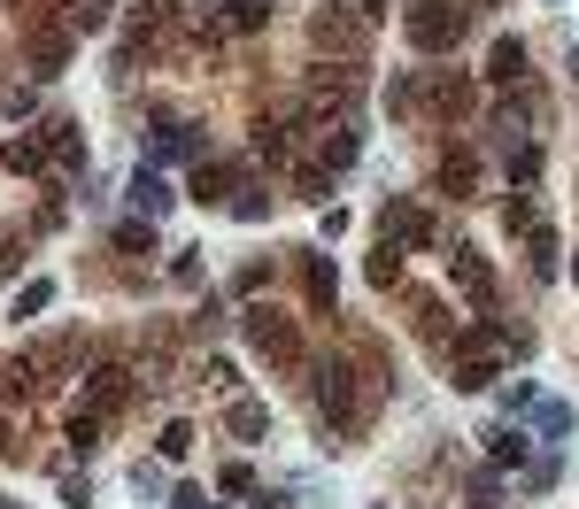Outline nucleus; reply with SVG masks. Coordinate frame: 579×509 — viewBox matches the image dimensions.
Segmentation results:
<instances>
[{
  "label": "nucleus",
  "mask_w": 579,
  "mask_h": 509,
  "mask_svg": "<svg viewBox=\"0 0 579 509\" xmlns=\"http://www.w3.org/2000/svg\"><path fill=\"white\" fill-rule=\"evenodd\" d=\"M62 509H94V479H62Z\"/></svg>",
  "instance_id": "ea45409f"
},
{
  "label": "nucleus",
  "mask_w": 579,
  "mask_h": 509,
  "mask_svg": "<svg viewBox=\"0 0 579 509\" xmlns=\"http://www.w3.org/2000/svg\"><path fill=\"white\" fill-rule=\"evenodd\" d=\"M171 201H178V194H171V178H162L155 162H139V170H132V209H139V216L155 224V216L171 209Z\"/></svg>",
  "instance_id": "4468645a"
},
{
  "label": "nucleus",
  "mask_w": 579,
  "mask_h": 509,
  "mask_svg": "<svg viewBox=\"0 0 579 509\" xmlns=\"http://www.w3.org/2000/svg\"><path fill=\"white\" fill-rule=\"evenodd\" d=\"M356 94H364V77H356V62H341V70L324 62V70L309 77V101H317V109H348Z\"/></svg>",
  "instance_id": "9d476101"
},
{
  "label": "nucleus",
  "mask_w": 579,
  "mask_h": 509,
  "mask_svg": "<svg viewBox=\"0 0 579 509\" xmlns=\"http://www.w3.org/2000/svg\"><path fill=\"white\" fill-rule=\"evenodd\" d=\"M503 224H510V232H518V224H526V232H533V224H541V209H533V194H518V201H510V209H503Z\"/></svg>",
  "instance_id": "58836bf2"
},
{
  "label": "nucleus",
  "mask_w": 579,
  "mask_h": 509,
  "mask_svg": "<svg viewBox=\"0 0 579 509\" xmlns=\"http://www.w3.org/2000/svg\"><path fill=\"white\" fill-rule=\"evenodd\" d=\"M486 463L494 471H526V456H533V433H526V424H486Z\"/></svg>",
  "instance_id": "6e6552de"
},
{
  "label": "nucleus",
  "mask_w": 579,
  "mask_h": 509,
  "mask_svg": "<svg viewBox=\"0 0 579 509\" xmlns=\"http://www.w3.org/2000/svg\"><path fill=\"white\" fill-rule=\"evenodd\" d=\"M309 39H317V54H364L371 24H364V16H348V9H324V16L309 24Z\"/></svg>",
  "instance_id": "423d86ee"
},
{
  "label": "nucleus",
  "mask_w": 579,
  "mask_h": 509,
  "mask_svg": "<svg viewBox=\"0 0 579 509\" xmlns=\"http://www.w3.org/2000/svg\"><path fill=\"white\" fill-rule=\"evenodd\" d=\"M518 486H526V494H541V486H556V456H541V463H526V471H518Z\"/></svg>",
  "instance_id": "e433bc0d"
},
{
  "label": "nucleus",
  "mask_w": 579,
  "mask_h": 509,
  "mask_svg": "<svg viewBox=\"0 0 579 509\" xmlns=\"http://www.w3.org/2000/svg\"><path fill=\"white\" fill-rule=\"evenodd\" d=\"M418 109H433V116H471V109H479V94H471V77L426 70V77H418Z\"/></svg>",
  "instance_id": "39448f33"
},
{
  "label": "nucleus",
  "mask_w": 579,
  "mask_h": 509,
  "mask_svg": "<svg viewBox=\"0 0 579 509\" xmlns=\"http://www.w3.org/2000/svg\"><path fill=\"white\" fill-rule=\"evenodd\" d=\"M402 32H409V47H418V54H456L464 32H471V9H464V0H409Z\"/></svg>",
  "instance_id": "f03ea898"
},
{
  "label": "nucleus",
  "mask_w": 579,
  "mask_h": 509,
  "mask_svg": "<svg viewBox=\"0 0 579 509\" xmlns=\"http://www.w3.org/2000/svg\"><path fill=\"white\" fill-rule=\"evenodd\" d=\"M309 401H317V417L333 424L341 440L364 433V394H356V371H348V363H317V371H309Z\"/></svg>",
  "instance_id": "7ed1b4c3"
},
{
  "label": "nucleus",
  "mask_w": 579,
  "mask_h": 509,
  "mask_svg": "<svg viewBox=\"0 0 579 509\" xmlns=\"http://www.w3.org/2000/svg\"><path fill=\"white\" fill-rule=\"evenodd\" d=\"M533 178H541V147L526 139V147H510V186H518V194H533Z\"/></svg>",
  "instance_id": "a878e982"
},
{
  "label": "nucleus",
  "mask_w": 579,
  "mask_h": 509,
  "mask_svg": "<svg viewBox=\"0 0 579 509\" xmlns=\"http://www.w3.org/2000/svg\"><path fill=\"white\" fill-rule=\"evenodd\" d=\"M39 147H47V154H62L70 170H77V162H86V147H77V124H62V116H54V124L39 132Z\"/></svg>",
  "instance_id": "393cba45"
},
{
  "label": "nucleus",
  "mask_w": 579,
  "mask_h": 509,
  "mask_svg": "<svg viewBox=\"0 0 579 509\" xmlns=\"http://www.w3.org/2000/svg\"><path fill=\"white\" fill-rule=\"evenodd\" d=\"M47 301H54V278H32V286H24V294H16V301H9V316H16V324H24V316H39V309H47Z\"/></svg>",
  "instance_id": "bb28decb"
},
{
  "label": "nucleus",
  "mask_w": 579,
  "mask_h": 509,
  "mask_svg": "<svg viewBox=\"0 0 579 509\" xmlns=\"http://www.w3.org/2000/svg\"><path fill=\"white\" fill-rule=\"evenodd\" d=\"M0 448H9V424H0Z\"/></svg>",
  "instance_id": "c03bdc74"
},
{
  "label": "nucleus",
  "mask_w": 579,
  "mask_h": 509,
  "mask_svg": "<svg viewBox=\"0 0 579 509\" xmlns=\"http://www.w3.org/2000/svg\"><path fill=\"white\" fill-rule=\"evenodd\" d=\"M448 286L464 294L471 316H494V301H503V286H494V263L479 247H448Z\"/></svg>",
  "instance_id": "20e7f679"
},
{
  "label": "nucleus",
  "mask_w": 579,
  "mask_h": 509,
  "mask_svg": "<svg viewBox=\"0 0 579 509\" xmlns=\"http://www.w3.org/2000/svg\"><path fill=\"white\" fill-rule=\"evenodd\" d=\"M294 194H301V201H333V170H301Z\"/></svg>",
  "instance_id": "f704fd0d"
},
{
  "label": "nucleus",
  "mask_w": 579,
  "mask_h": 509,
  "mask_svg": "<svg viewBox=\"0 0 579 509\" xmlns=\"http://www.w3.org/2000/svg\"><path fill=\"white\" fill-rule=\"evenodd\" d=\"M155 448H162V463H178V456L194 448V424H162V440H155Z\"/></svg>",
  "instance_id": "72a5a7b5"
},
{
  "label": "nucleus",
  "mask_w": 579,
  "mask_h": 509,
  "mask_svg": "<svg viewBox=\"0 0 579 509\" xmlns=\"http://www.w3.org/2000/svg\"><path fill=\"white\" fill-rule=\"evenodd\" d=\"M471 509H503V479H494V471H471Z\"/></svg>",
  "instance_id": "7c9ffc66"
},
{
  "label": "nucleus",
  "mask_w": 579,
  "mask_h": 509,
  "mask_svg": "<svg viewBox=\"0 0 579 509\" xmlns=\"http://www.w3.org/2000/svg\"><path fill=\"white\" fill-rule=\"evenodd\" d=\"M124 394H132V371H124V363H94V371H86V409L116 417V409H124Z\"/></svg>",
  "instance_id": "1a4fd4ad"
},
{
  "label": "nucleus",
  "mask_w": 579,
  "mask_h": 509,
  "mask_svg": "<svg viewBox=\"0 0 579 509\" xmlns=\"http://www.w3.org/2000/svg\"><path fill=\"white\" fill-rule=\"evenodd\" d=\"M101 24H109V0H70V16H62L70 39H86V32H101Z\"/></svg>",
  "instance_id": "b1692460"
},
{
  "label": "nucleus",
  "mask_w": 579,
  "mask_h": 509,
  "mask_svg": "<svg viewBox=\"0 0 579 509\" xmlns=\"http://www.w3.org/2000/svg\"><path fill=\"white\" fill-rule=\"evenodd\" d=\"M62 62H70V32H39L32 39V70L39 77H62Z\"/></svg>",
  "instance_id": "412c9836"
},
{
  "label": "nucleus",
  "mask_w": 579,
  "mask_h": 509,
  "mask_svg": "<svg viewBox=\"0 0 579 509\" xmlns=\"http://www.w3.org/2000/svg\"><path fill=\"white\" fill-rule=\"evenodd\" d=\"M9 170H39V139H9V154H0Z\"/></svg>",
  "instance_id": "4c0bfd02"
},
{
  "label": "nucleus",
  "mask_w": 579,
  "mask_h": 509,
  "mask_svg": "<svg viewBox=\"0 0 579 509\" xmlns=\"http://www.w3.org/2000/svg\"><path fill=\"white\" fill-rule=\"evenodd\" d=\"M356 154H364V132H356L348 116H333V124H317V162H324V170H348Z\"/></svg>",
  "instance_id": "9b49d317"
},
{
  "label": "nucleus",
  "mask_w": 579,
  "mask_h": 509,
  "mask_svg": "<svg viewBox=\"0 0 579 509\" xmlns=\"http://www.w3.org/2000/svg\"><path fill=\"white\" fill-rule=\"evenodd\" d=\"M301 286H309V309H333V301H341V271H333V254H301Z\"/></svg>",
  "instance_id": "f3484780"
},
{
  "label": "nucleus",
  "mask_w": 579,
  "mask_h": 509,
  "mask_svg": "<svg viewBox=\"0 0 579 509\" xmlns=\"http://www.w3.org/2000/svg\"><path fill=\"white\" fill-rule=\"evenodd\" d=\"M232 9V32H263L271 24V0H224Z\"/></svg>",
  "instance_id": "c85d7f7f"
},
{
  "label": "nucleus",
  "mask_w": 579,
  "mask_h": 509,
  "mask_svg": "<svg viewBox=\"0 0 579 509\" xmlns=\"http://www.w3.org/2000/svg\"><path fill=\"white\" fill-rule=\"evenodd\" d=\"M171 509H209V494H201V486H178V494H171Z\"/></svg>",
  "instance_id": "a19ab883"
},
{
  "label": "nucleus",
  "mask_w": 579,
  "mask_h": 509,
  "mask_svg": "<svg viewBox=\"0 0 579 509\" xmlns=\"http://www.w3.org/2000/svg\"><path fill=\"white\" fill-rule=\"evenodd\" d=\"M101 433H109V417H101V409H77V417H70V456H94Z\"/></svg>",
  "instance_id": "4be33fe9"
},
{
  "label": "nucleus",
  "mask_w": 579,
  "mask_h": 509,
  "mask_svg": "<svg viewBox=\"0 0 579 509\" xmlns=\"http://www.w3.org/2000/svg\"><path fill=\"white\" fill-rule=\"evenodd\" d=\"M571 70H579V47H571Z\"/></svg>",
  "instance_id": "a18cd8bd"
},
{
  "label": "nucleus",
  "mask_w": 579,
  "mask_h": 509,
  "mask_svg": "<svg viewBox=\"0 0 579 509\" xmlns=\"http://www.w3.org/2000/svg\"><path fill=\"white\" fill-rule=\"evenodd\" d=\"M494 378H503V371H494V356H456V371H448L456 394H486Z\"/></svg>",
  "instance_id": "aec40b11"
},
{
  "label": "nucleus",
  "mask_w": 579,
  "mask_h": 509,
  "mask_svg": "<svg viewBox=\"0 0 579 509\" xmlns=\"http://www.w3.org/2000/svg\"><path fill=\"white\" fill-rule=\"evenodd\" d=\"M441 186H448L456 201H479V154H456V147H448V154H441Z\"/></svg>",
  "instance_id": "a211bd4d"
},
{
  "label": "nucleus",
  "mask_w": 579,
  "mask_h": 509,
  "mask_svg": "<svg viewBox=\"0 0 579 509\" xmlns=\"http://www.w3.org/2000/svg\"><path fill=\"white\" fill-rule=\"evenodd\" d=\"M239 186H247V178H239L232 162H201V170H194V201H201V209H232Z\"/></svg>",
  "instance_id": "ddd939ff"
},
{
  "label": "nucleus",
  "mask_w": 579,
  "mask_h": 509,
  "mask_svg": "<svg viewBox=\"0 0 579 509\" xmlns=\"http://www.w3.org/2000/svg\"><path fill=\"white\" fill-rule=\"evenodd\" d=\"M224 433H232V440H263V433H271V409H263V401H247V394H239V401L224 409Z\"/></svg>",
  "instance_id": "6ab92c4d"
},
{
  "label": "nucleus",
  "mask_w": 579,
  "mask_h": 509,
  "mask_svg": "<svg viewBox=\"0 0 579 509\" xmlns=\"http://www.w3.org/2000/svg\"><path fill=\"white\" fill-rule=\"evenodd\" d=\"M526 417H533V440H541V448H564V440H571V401H549V394H541Z\"/></svg>",
  "instance_id": "dca6fc26"
},
{
  "label": "nucleus",
  "mask_w": 579,
  "mask_h": 509,
  "mask_svg": "<svg viewBox=\"0 0 579 509\" xmlns=\"http://www.w3.org/2000/svg\"><path fill=\"white\" fill-rule=\"evenodd\" d=\"M247 509H294V494H271V486H263V494L247 501Z\"/></svg>",
  "instance_id": "79ce46f5"
},
{
  "label": "nucleus",
  "mask_w": 579,
  "mask_h": 509,
  "mask_svg": "<svg viewBox=\"0 0 579 509\" xmlns=\"http://www.w3.org/2000/svg\"><path fill=\"white\" fill-rule=\"evenodd\" d=\"M232 216H239V224H263V216H271V194H263V186H239V194H232Z\"/></svg>",
  "instance_id": "cd10ccee"
},
{
  "label": "nucleus",
  "mask_w": 579,
  "mask_h": 509,
  "mask_svg": "<svg viewBox=\"0 0 579 509\" xmlns=\"http://www.w3.org/2000/svg\"><path fill=\"white\" fill-rule=\"evenodd\" d=\"M479 77H486V85H526V39L503 32V39L486 47V70H479Z\"/></svg>",
  "instance_id": "f8f14e48"
},
{
  "label": "nucleus",
  "mask_w": 579,
  "mask_h": 509,
  "mask_svg": "<svg viewBox=\"0 0 579 509\" xmlns=\"http://www.w3.org/2000/svg\"><path fill=\"white\" fill-rule=\"evenodd\" d=\"M239 339H247V348H256L271 371H301V363H309L301 324H294L286 309H271V301H247V309H239Z\"/></svg>",
  "instance_id": "f257e3e1"
},
{
  "label": "nucleus",
  "mask_w": 579,
  "mask_h": 509,
  "mask_svg": "<svg viewBox=\"0 0 579 509\" xmlns=\"http://www.w3.org/2000/svg\"><path fill=\"white\" fill-rule=\"evenodd\" d=\"M394 278H402V247L386 239V247L371 254V286H394Z\"/></svg>",
  "instance_id": "473e14b6"
},
{
  "label": "nucleus",
  "mask_w": 579,
  "mask_h": 509,
  "mask_svg": "<svg viewBox=\"0 0 579 509\" xmlns=\"http://www.w3.org/2000/svg\"><path fill=\"white\" fill-rule=\"evenodd\" d=\"M116 247H124V254H155V224H147V216H139V224H116Z\"/></svg>",
  "instance_id": "2f4dec72"
},
{
  "label": "nucleus",
  "mask_w": 579,
  "mask_h": 509,
  "mask_svg": "<svg viewBox=\"0 0 579 509\" xmlns=\"http://www.w3.org/2000/svg\"><path fill=\"white\" fill-rule=\"evenodd\" d=\"M256 154H263V162H286V154H294L286 124H256Z\"/></svg>",
  "instance_id": "c756f323"
},
{
  "label": "nucleus",
  "mask_w": 579,
  "mask_h": 509,
  "mask_svg": "<svg viewBox=\"0 0 579 509\" xmlns=\"http://www.w3.org/2000/svg\"><path fill=\"white\" fill-rule=\"evenodd\" d=\"M217 494H256V471H247V463H224V471H217Z\"/></svg>",
  "instance_id": "c9c22d12"
},
{
  "label": "nucleus",
  "mask_w": 579,
  "mask_h": 509,
  "mask_svg": "<svg viewBox=\"0 0 579 509\" xmlns=\"http://www.w3.org/2000/svg\"><path fill=\"white\" fill-rule=\"evenodd\" d=\"M379 232H386L394 247H433V239H441V232H433V209H418V201H386Z\"/></svg>",
  "instance_id": "0eeeda50"
},
{
  "label": "nucleus",
  "mask_w": 579,
  "mask_h": 509,
  "mask_svg": "<svg viewBox=\"0 0 579 509\" xmlns=\"http://www.w3.org/2000/svg\"><path fill=\"white\" fill-rule=\"evenodd\" d=\"M178 154H201L194 124H162V132H155V162H178Z\"/></svg>",
  "instance_id": "5701e85b"
},
{
  "label": "nucleus",
  "mask_w": 579,
  "mask_h": 509,
  "mask_svg": "<svg viewBox=\"0 0 579 509\" xmlns=\"http://www.w3.org/2000/svg\"><path fill=\"white\" fill-rule=\"evenodd\" d=\"M464 9H494V0H464Z\"/></svg>",
  "instance_id": "37998d69"
},
{
  "label": "nucleus",
  "mask_w": 579,
  "mask_h": 509,
  "mask_svg": "<svg viewBox=\"0 0 579 509\" xmlns=\"http://www.w3.org/2000/svg\"><path fill=\"white\" fill-rule=\"evenodd\" d=\"M526 271H533V278H556V271H564V239H556V224H533V232H526Z\"/></svg>",
  "instance_id": "2eb2a0df"
}]
</instances>
